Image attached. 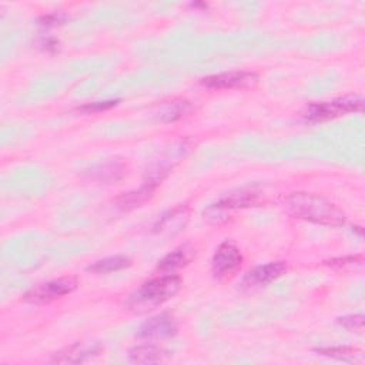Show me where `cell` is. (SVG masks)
I'll return each instance as SVG.
<instances>
[{"label": "cell", "mask_w": 365, "mask_h": 365, "mask_svg": "<svg viewBox=\"0 0 365 365\" xmlns=\"http://www.w3.org/2000/svg\"><path fill=\"white\" fill-rule=\"evenodd\" d=\"M284 205L291 215L319 225L339 227L345 222L344 211L329 200L305 191L291 192L284 198Z\"/></svg>", "instance_id": "6da1fadb"}, {"label": "cell", "mask_w": 365, "mask_h": 365, "mask_svg": "<svg viewBox=\"0 0 365 365\" xmlns=\"http://www.w3.org/2000/svg\"><path fill=\"white\" fill-rule=\"evenodd\" d=\"M181 278L175 274H161L144 282L128 299V305L133 309L143 311L155 308L171 299L181 288Z\"/></svg>", "instance_id": "7a4b0ae2"}, {"label": "cell", "mask_w": 365, "mask_h": 365, "mask_svg": "<svg viewBox=\"0 0 365 365\" xmlns=\"http://www.w3.org/2000/svg\"><path fill=\"white\" fill-rule=\"evenodd\" d=\"M364 110V98L359 94H349L329 101L312 103L302 113V118L307 123L317 124L328 120L338 118L348 113H356Z\"/></svg>", "instance_id": "3957f363"}, {"label": "cell", "mask_w": 365, "mask_h": 365, "mask_svg": "<svg viewBox=\"0 0 365 365\" xmlns=\"http://www.w3.org/2000/svg\"><path fill=\"white\" fill-rule=\"evenodd\" d=\"M77 285L76 277H60L30 288L23 295V299L30 304H48L71 294Z\"/></svg>", "instance_id": "277c9868"}, {"label": "cell", "mask_w": 365, "mask_h": 365, "mask_svg": "<svg viewBox=\"0 0 365 365\" xmlns=\"http://www.w3.org/2000/svg\"><path fill=\"white\" fill-rule=\"evenodd\" d=\"M242 264V254L240 248L231 241L221 242L211 259L212 275L218 279H225L232 277Z\"/></svg>", "instance_id": "5b68a950"}, {"label": "cell", "mask_w": 365, "mask_h": 365, "mask_svg": "<svg viewBox=\"0 0 365 365\" xmlns=\"http://www.w3.org/2000/svg\"><path fill=\"white\" fill-rule=\"evenodd\" d=\"M257 194L254 192H238V194H230L224 198H221L218 202L210 205L205 211H204V217L212 222V224H218L224 220H227V212H230L231 210L235 208H244V207H250L257 204Z\"/></svg>", "instance_id": "8992f818"}, {"label": "cell", "mask_w": 365, "mask_h": 365, "mask_svg": "<svg viewBox=\"0 0 365 365\" xmlns=\"http://www.w3.org/2000/svg\"><path fill=\"white\" fill-rule=\"evenodd\" d=\"M258 76L252 71H224L204 77L201 80L202 86L214 90H232V88H247L257 84Z\"/></svg>", "instance_id": "52a82bcc"}, {"label": "cell", "mask_w": 365, "mask_h": 365, "mask_svg": "<svg viewBox=\"0 0 365 365\" xmlns=\"http://www.w3.org/2000/svg\"><path fill=\"white\" fill-rule=\"evenodd\" d=\"M167 170L168 168H160L157 171H153L150 174L148 180H145L138 190L128 191V192H124L120 197H117L115 198L117 207H120L123 210H128V208H134V207H138L140 204H143L145 200H148L153 195L157 185L163 181V178L168 173Z\"/></svg>", "instance_id": "ba28073f"}, {"label": "cell", "mask_w": 365, "mask_h": 365, "mask_svg": "<svg viewBox=\"0 0 365 365\" xmlns=\"http://www.w3.org/2000/svg\"><path fill=\"white\" fill-rule=\"evenodd\" d=\"M177 334V324L173 317L160 314L151 317L137 331V336L141 339H164Z\"/></svg>", "instance_id": "9c48e42d"}, {"label": "cell", "mask_w": 365, "mask_h": 365, "mask_svg": "<svg viewBox=\"0 0 365 365\" xmlns=\"http://www.w3.org/2000/svg\"><path fill=\"white\" fill-rule=\"evenodd\" d=\"M287 268H288L287 262H284V261H275V262H268L264 265H257L244 275L242 285L247 288L267 285V284L275 281L277 278L282 277L287 272Z\"/></svg>", "instance_id": "30bf717a"}, {"label": "cell", "mask_w": 365, "mask_h": 365, "mask_svg": "<svg viewBox=\"0 0 365 365\" xmlns=\"http://www.w3.org/2000/svg\"><path fill=\"white\" fill-rule=\"evenodd\" d=\"M100 351V345L97 344H86V342H76L53 355L50 362L53 364H80L87 358L96 355Z\"/></svg>", "instance_id": "8fae6325"}, {"label": "cell", "mask_w": 365, "mask_h": 365, "mask_svg": "<svg viewBox=\"0 0 365 365\" xmlns=\"http://www.w3.org/2000/svg\"><path fill=\"white\" fill-rule=\"evenodd\" d=\"M188 210L185 207L174 208L168 212H165L154 225L155 234H164V235H175L184 230V227L188 222Z\"/></svg>", "instance_id": "7c38bea8"}, {"label": "cell", "mask_w": 365, "mask_h": 365, "mask_svg": "<svg viewBox=\"0 0 365 365\" xmlns=\"http://www.w3.org/2000/svg\"><path fill=\"white\" fill-rule=\"evenodd\" d=\"M125 175V167L118 163V161H108V163H101V164H96L91 168H88L86 171V177L90 181H96V182H115L118 180H121Z\"/></svg>", "instance_id": "4fadbf2b"}, {"label": "cell", "mask_w": 365, "mask_h": 365, "mask_svg": "<svg viewBox=\"0 0 365 365\" xmlns=\"http://www.w3.org/2000/svg\"><path fill=\"white\" fill-rule=\"evenodd\" d=\"M192 251L187 247H178L174 251H171L170 254H167L157 265V269L163 274H173L175 269L187 265L191 259Z\"/></svg>", "instance_id": "5bb4252c"}, {"label": "cell", "mask_w": 365, "mask_h": 365, "mask_svg": "<svg viewBox=\"0 0 365 365\" xmlns=\"http://www.w3.org/2000/svg\"><path fill=\"white\" fill-rule=\"evenodd\" d=\"M191 110V104L188 100L178 98V100H171L165 101L158 111V118L163 123H173L184 117L188 111Z\"/></svg>", "instance_id": "9a60e30c"}, {"label": "cell", "mask_w": 365, "mask_h": 365, "mask_svg": "<svg viewBox=\"0 0 365 365\" xmlns=\"http://www.w3.org/2000/svg\"><path fill=\"white\" fill-rule=\"evenodd\" d=\"M130 265H131V259L128 257L113 255V257H106L103 259L93 262L91 265L87 267V269L94 274H108V272L121 271Z\"/></svg>", "instance_id": "2e32d148"}, {"label": "cell", "mask_w": 365, "mask_h": 365, "mask_svg": "<svg viewBox=\"0 0 365 365\" xmlns=\"http://www.w3.org/2000/svg\"><path fill=\"white\" fill-rule=\"evenodd\" d=\"M130 359L138 364H154L163 359V351L154 345H137L128 352Z\"/></svg>", "instance_id": "e0dca14e"}, {"label": "cell", "mask_w": 365, "mask_h": 365, "mask_svg": "<svg viewBox=\"0 0 365 365\" xmlns=\"http://www.w3.org/2000/svg\"><path fill=\"white\" fill-rule=\"evenodd\" d=\"M319 355L335 358V359H342V361H354L356 356H359V351L349 348V346H328V348H318L315 349Z\"/></svg>", "instance_id": "ac0fdd59"}, {"label": "cell", "mask_w": 365, "mask_h": 365, "mask_svg": "<svg viewBox=\"0 0 365 365\" xmlns=\"http://www.w3.org/2000/svg\"><path fill=\"white\" fill-rule=\"evenodd\" d=\"M338 324H341L344 328H346L351 332L362 334L364 331V315L362 314H352L338 318Z\"/></svg>", "instance_id": "d6986e66"}, {"label": "cell", "mask_w": 365, "mask_h": 365, "mask_svg": "<svg viewBox=\"0 0 365 365\" xmlns=\"http://www.w3.org/2000/svg\"><path fill=\"white\" fill-rule=\"evenodd\" d=\"M117 103H118V100L96 101V103H90V104L81 106V107H78V110H80V111H84V113H96V111H101V110L111 108V107H114Z\"/></svg>", "instance_id": "ffe728a7"}, {"label": "cell", "mask_w": 365, "mask_h": 365, "mask_svg": "<svg viewBox=\"0 0 365 365\" xmlns=\"http://www.w3.org/2000/svg\"><path fill=\"white\" fill-rule=\"evenodd\" d=\"M355 262H361V258H359V257H348V258L332 259L331 265H335V267H344V265H346V264H349V265H354Z\"/></svg>", "instance_id": "44dd1931"}]
</instances>
